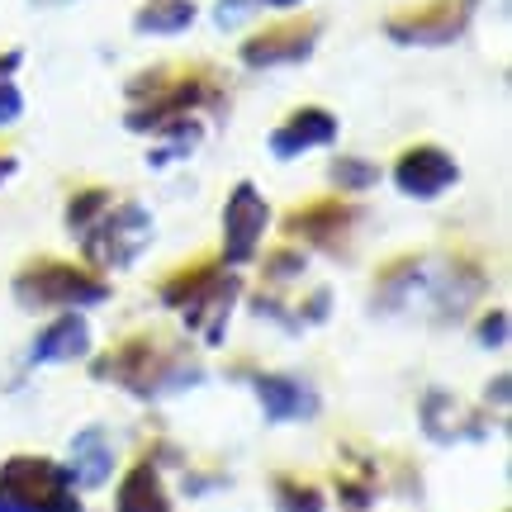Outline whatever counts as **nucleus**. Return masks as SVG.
<instances>
[{
	"instance_id": "1",
	"label": "nucleus",
	"mask_w": 512,
	"mask_h": 512,
	"mask_svg": "<svg viewBox=\"0 0 512 512\" xmlns=\"http://www.w3.org/2000/svg\"><path fill=\"white\" fill-rule=\"evenodd\" d=\"M0 512H81L72 475L43 456H15L0 470Z\"/></svg>"
},
{
	"instance_id": "2",
	"label": "nucleus",
	"mask_w": 512,
	"mask_h": 512,
	"mask_svg": "<svg viewBox=\"0 0 512 512\" xmlns=\"http://www.w3.org/2000/svg\"><path fill=\"white\" fill-rule=\"evenodd\" d=\"M171 309H181L185 328L204 332V342H223V323L233 313V299H238V285L223 280L219 266H195V271L166 280L162 294Z\"/></svg>"
},
{
	"instance_id": "3",
	"label": "nucleus",
	"mask_w": 512,
	"mask_h": 512,
	"mask_svg": "<svg viewBox=\"0 0 512 512\" xmlns=\"http://www.w3.org/2000/svg\"><path fill=\"white\" fill-rule=\"evenodd\" d=\"M24 304H62V309H81V304H100L105 299V280L81 266H62V261H38L15 280Z\"/></svg>"
},
{
	"instance_id": "4",
	"label": "nucleus",
	"mask_w": 512,
	"mask_h": 512,
	"mask_svg": "<svg viewBox=\"0 0 512 512\" xmlns=\"http://www.w3.org/2000/svg\"><path fill=\"white\" fill-rule=\"evenodd\" d=\"M100 380H114V384H128L133 394H162V380L157 375H166V389H181L185 380H195V375H185L181 361H166L162 351L152 347V342H128V347H119L114 356H105V366L95 370Z\"/></svg>"
},
{
	"instance_id": "5",
	"label": "nucleus",
	"mask_w": 512,
	"mask_h": 512,
	"mask_svg": "<svg viewBox=\"0 0 512 512\" xmlns=\"http://www.w3.org/2000/svg\"><path fill=\"white\" fill-rule=\"evenodd\" d=\"M147 238H152L147 209L124 204V209H105V214H100V228L86 233V252H91V261H100V266H128V261L147 247Z\"/></svg>"
},
{
	"instance_id": "6",
	"label": "nucleus",
	"mask_w": 512,
	"mask_h": 512,
	"mask_svg": "<svg viewBox=\"0 0 512 512\" xmlns=\"http://www.w3.org/2000/svg\"><path fill=\"white\" fill-rule=\"evenodd\" d=\"M266 223H271V209L261 200V190L242 181L238 190L228 195V204H223V256H228V266L252 261L256 242L266 233Z\"/></svg>"
},
{
	"instance_id": "7",
	"label": "nucleus",
	"mask_w": 512,
	"mask_h": 512,
	"mask_svg": "<svg viewBox=\"0 0 512 512\" xmlns=\"http://www.w3.org/2000/svg\"><path fill=\"white\" fill-rule=\"evenodd\" d=\"M460 176V166L451 162V152L441 147H408L394 166V185L413 200H437L441 190H451Z\"/></svg>"
},
{
	"instance_id": "8",
	"label": "nucleus",
	"mask_w": 512,
	"mask_h": 512,
	"mask_svg": "<svg viewBox=\"0 0 512 512\" xmlns=\"http://www.w3.org/2000/svg\"><path fill=\"white\" fill-rule=\"evenodd\" d=\"M470 19V0H432L427 10L389 19V38L399 43H451Z\"/></svg>"
},
{
	"instance_id": "9",
	"label": "nucleus",
	"mask_w": 512,
	"mask_h": 512,
	"mask_svg": "<svg viewBox=\"0 0 512 512\" xmlns=\"http://www.w3.org/2000/svg\"><path fill=\"white\" fill-rule=\"evenodd\" d=\"M318 43V24H275L261 29L256 38L242 43V62L247 67H285V62H304Z\"/></svg>"
},
{
	"instance_id": "10",
	"label": "nucleus",
	"mask_w": 512,
	"mask_h": 512,
	"mask_svg": "<svg viewBox=\"0 0 512 512\" xmlns=\"http://www.w3.org/2000/svg\"><path fill=\"white\" fill-rule=\"evenodd\" d=\"M337 138V119H332L328 110H294L285 124L271 133V152L275 157H299V152H309V147H323V143H332Z\"/></svg>"
},
{
	"instance_id": "11",
	"label": "nucleus",
	"mask_w": 512,
	"mask_h": 512,
	"mask_svg": "<svg viewBox=\"0 0 512 512\" xmlns=\"http://www.w3.org/2000/svg\"><path fill=\"white\" fill-rule=\"evenodd\" d=\"M252 389L275 422H299L318 413V394H313L309 384H299L294 375H256Z\"/></svg>"
},
{
	"instance_id": "12",
	"label": "nucleus",
	"mask_w": 512,
	"mask_h": 512,
	"mask_svg": "<svg viewBox=\"0 0 512 512\" xmlns=\"http://www.w3.org/2000/svg\"><path fill=\"white\" fill-rule=\"evenodd\" d=\"M91 351V328L76 318V313H62L57 323L34 337V351H29V361L34 366H48V361H76V356H86Z\"/></svg>"
},
{
	"instance_id": "13",
	"label": "nucleus",
	"mask_w": 512,
	"mask_h": 512,
	"mask_svg": "<svg viewBox=\"0 0 512 512\" xmlns=\"http://www.w3.org/2000/svg\"><path fill=\"white\" fill-rule=\"evenodd\" d=\"M114 470V451H110V437L100 427H86L72 437V451H67V475L86 489H100Z\"/></svg>"
},
{
	"instance_id": "14",
	"label": "nucleus",
	"mask_w": 512,
	"mask_h": 512,
	"mask_svg": "<svg viewBox=\"0 0 512 512\" xmlns=\"http://www.w3.org/2000/svg\"><path fill=\"white\" fill-rule=\"evenodd\" d=\"M351 219H356V209H347V204H313L290 219V233L304 242H318V247H332V242H342Z\"/></svg>"
},
{
	"instance_id": "15",
	"label": "nucleus",
	"mask_w": 512,
	"mask_h": 512,
	"mask_svg": "<svg viewBox=\"0 0 512 512\" xmlns=\"http://www.w3.org/2000/svg\"><path fill=\"white\" fill-rule=\"evenodd\" d=\"M171 498L162 489V475L152 465H133L119 484V498H114V512H166Z\"/></svg>"
},
{
	"instance_id": "16",
	"label": "nucleus",
	"mask_w": 512,
	"mask_h": 512,
	"mask_svg": "<svg viewBox=\"0 0 512 512\" xmlns=\"http://www.w3.org/2000/svg\"><path fill=\"white\" fill-rule=\"evenodd\" d=\"M190 24H195V5L190 0H152L143 15H138L143 34H181Z\"/></svg>"
},
{
	"instance_id": "17",
	"label": "nucleus",
	"mask_w": 512,
	"mask_h": 512,
	"mask_svg": "<svg viewBox=\"0 0 512 512\" xmlns=\"http://www.w3.org/2000/svg\"><path fill=\"white\" fill-rule=\"evenodd\" d=\"M110 209V190H81L72 204H67V228L76 233H91V223Z\"/></svg>"
},
{
	"instance_id": "18",
	"label": "nucleus",
	"mask_w": 512,
	"mask_h": 512,
	"mask_svg": "<svg viewBox=\"0 0 512 512\" xmlns=\"http://www.w3.org/2000/svg\"><path fill=\"white\" fill-rule=\"evenodd\" d=\"M275 498L285 512H323V494L313 484H294V479H280L275 484Z\"/></svg>"
},
{
	"instance_id": "19",
	"label": "nucleus",
	"mask_w": 512,
	"mask_h": 512,
	"mask_svg": "<svg viewBox=\"0 0 512 512\" xmlns=\"http://www.w3.org/2000/svg\"><path fill=\"white\" fill-rule=\"evenodd\" d=\"M375 166L370 162H361V157H337L332 162V181L342 185V190H366V185H375Z\"/></svg>"
},
{
	"instance_id": "20",
	"label": "nucleus",
	"mask_w": 512,
	"mask_h": 512,
	"mask_svg": "<svg viewBox=\"0 0 512 512\" xmlns=\"http://www.w3.org/2000/svg\"><path fill=\"white\" fill-rule=\"evenodd\" d=\"M256 5H261V0H219L214 19H219V29H238L242 19H252Z\"/></svg>"
},
{
	"instance_id": "21",
	"label": "nucleus",
	"mask_w": 512,
	"mask_h": 512,
	"mask_svg": "<svg viewBox=\"0 0 512 512\" xmlns=\"http://www.w3.org/2000/svg\"><path fill=\"white\" fill-rule=\"evenodd\" d=\"M479 342H484V347H503V342H508V313L503 309L489 313L484 328H479Z\"/></svg>"
},
{
	"instance_id": "22",
	"label": "nucleus",
	"mask_w": 512,
	"mask_h": 512,
	"mask_svg": "<svg viewBox=\"0 0 512 512\" xmlns=\"http://www.w3.org/2000/svg\"><path fill=\"white\" fill-rule=\"evenodd\" d=\"M24 114V100H19V91L10 86V81H0V128H10Z\"/></svg>"
},
{
	"instance_id": "23",
	"label": "nucleus",
	"mask_w": 512,
	"mask_h": 512,
	"mask_svg": "<svg viewBox=\"0 0 512 512\" xmlns=\"http://www.w3.org/2000/svg\"><path fill=\"white\" fill-rule=\"evenodd\" d=\"M5 176H15V157H0V181Z\"/></svg>"
},
{
	"instance_id": "24",
	"label": "nucleus",
	"mask_w": 512,
	"mask_h": 512,
	"mask_svg": "<svg viewBox=\"0 0 512 512\" xmlns=\"http://www.w3.org/2000/svg\"><path fill=\"white\" fill-rule=\"evenodd\" d=\"M266 5H299V0H266Z\"/></svg>"
}]
</instances>
